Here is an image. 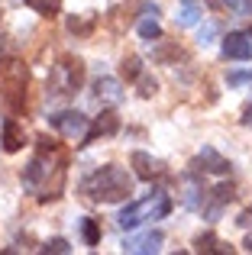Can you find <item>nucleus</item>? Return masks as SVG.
Wrapping results in <instances>:
<instances>
[{
	"mask_svg": "<svg viewBox=\"0 0 252 255\" xmlns=\"http://www.w3.org/2000/svg\"><path fill=\"white\" fill-rule=\"evenodd\" d=\"M49 174H65V152L58 139L39 136L36 139V155L23 168V187L29 194H39V200L49 194Z\"/></svg>",
	"mask_w": 252,
	"mask_h": 255,
	"instance_id": "1",
	"label": "nucleus"
},
{
	"mask_svg": "<svg viewBox=\"0 0 252 255\" xmlns=\"http://www.w3.org/2000/svg\"><path fill=\"white\" fill-rule=\"evenodd\" d=\"M81 191L91 200H101V204H123L132 194V174L120 165H104V168L84 178Z\"/></svg>",
	"mask_w": 252,
	"mask_h": 255,
	"instance_id": "2",
	"label": "nucleus"
},
{
	"mask_svg": "<svg viewBox=\"0 0 252 255\" xmlns=\"http://www.w3.org/2000/svg\"><path fill=\"white\" fill-rule=\"evenodd\" d=\"M168 213H171V197L165 191H152L149 197L123 207L120 217H117V223H120V230H136V226H142L145 220H162V217H168Z\"/></svg>",
	"mask_w": 252,
	"mask_h": 255,
	"instance_id": "3",
	"label": "nucleus"
},
{
	"mask_svg": "<svg viewBox=\"0 0 252 255\" xmlns=\"http://www.w3.org/2000/svg\"><path fill=\"white\" fill-rule=\"evenodd\" d=\"M81 84H84V62L75 55H62L55 65V75H52L49 97H71L81 91Z\"/></svg>",
	"mask_w": 252,
	"mask_h": 255,
	"instance_id": "4",
	"label": "nucleus"
},
{
	"mask_svg": "<svg viewBox=\"0 0 252 255\" xmlns=\"http://www.w3.org/2000/svg\"><path fill=\"white\" fill-rule=\"evenodd\" d=\"M0 91L10 100L13 110H19L26 100V65L16 62V58H6L0 62Z\"/></svg>",
	"mask_w": 252,
	"mask_h": 255,
	"instance_id": "5",
	"label": "nucleus"
},
{
	"mask_svg": "<svg viewBox=\"0 0 252 255\" xmlns=\"http://www.w3.org/2000/svg\"><path fill=\"white\" fill-rule=\"evenodd\" d=\"M49 123L68 139H84V132H88V126H91L88 117L78 113V110H62V113H55V117H49Z\"/></svg>",
	"mask_w": 252,
	"mask_h": 255,
	"instance_id": "6",
	"label": "nucleus"
},
{
	"mask_svg": "<svg viewBox=\"0 0 252 255\" xmlns=\"http://www.w3.org/2000/svg\"><path fill=\"white\" fill-rule=\"evenodd\" d=\"M158 249H162V233L158 230H145L139 236L123 239V252H129V255H149V252H158Z\"/></svg>",
	"mask_w": 252,
	"mask_h": 255,
	"instance_id": "7",
	"label": "nucleus"
},
{
	"mask_svg": "<svg viewBox=\"0 0 252 255\" xmlns=\"http://www.w3.org/2000/svg\"><path fill=\"white\" fill-rule=\"evenodd\" d=\"M223 55L233 62H249L252 58V36L249 32H227L223 36Z\"/></svg>",
	"mask_w": 252,
	"mask_h": 255,
	"instance_id": "8",
	"label": "nucleus"
},
{
	"mask_svg": "<svg viewBox=\"0 0 252 255\" xmlns=\"http://www.w3.org/2000/svg\"><path fill=\"white\" fill-rule=\"evenodd\" d=\"M191 168L207 171V174H230V168H233V165H230L227 158H223L220 152L214 149V145H204V149L197 152V158H194V165H191Z\"/></svg>",
	"mask_w": 252,
	"mask_h": 255,
	"instance_id": "9",
	"label": "nucleus"
},
{
	"mask_svg": "<svg viewBox=\"0 0 252 255\" xmlns=\"http://www.w3.org/2000/svg\"><path fill=\"white\" fill-rule=\"evenodd\" d=\"M120 129V117L117 113H101V117L94 120V123L88 126V132H84V142H97V139H107V136H114V132Z\"/></svg>",
	"mask_w": 252,
	"mask_h": 255,
	"instance_id": "10",
	"label": "nucleus"
},
{
	"mask_svg": "<svg viewBox=\"0 0 252 255\" xmlns=\"http://www.w3.org/2000/svg\"><path fill=\"white\" fill-rule=\"evenodd\" d=\"M0 145H3V152H19L26 145V132L23 126H19V120H3V126H0Z\"/></svg>",
	"mask_w": 252,
	"mask_h": 255,
	"instance_id": "11",
	"label": "nucleus"
},
{
	"mask_svg": "<svg viewBox=\"0 0 252 255\" xmlns=\"http://www.w3.org/2000/svg\"><path fill=\"white\" fill-rule=\"evenodd\" d=\"M142 10H145V16L139 19V36L145 39V42H155V39H162V26H158V19H155V13H158V6L155 3H142Z\"/></svg>",
	"mask_w": 252,
	"mask_h": 255,
	"instance_id": "12",
	"label": "nucleus"
},
{
	"mask_svg": "<svg viewBox=\"0 0 252 255\" xmlns=\"http://www.w3.org/2000/svg\"><path fill=\"white\" fill-rule=\"evenodd\" d=\"M207 197H210V204H207V210H204V217H207V220H217V217H220V210L230 204V200H233V184H217Z\"/></svg>",
	"mask_w": 252,
	"mask_h": 255,
	"instance_id": "13",
	"label": "nucleus"
},
{
	"mask_svg": "<svg viewBox=\"0 0 252 255\" xmlns=\"http://www.w3.org/2000/svg\"><path fill=\"white\" fill-rule=\"evenodd\" d=\"M94 97L101 100V104H120L123 100V91H120V81L117 78H97L94 81Z\"/></svg>",
	"mask_w": 252,
	"mask_h": 255,
	"instance_id": "14",
	"label": "nucleus"
},
{
	"mask_svg": "<svg viewBox=\"0 0 252 255\" xmlns=\"http://www.w3.org/2000/svg\"><path fill=\"white\" fill-rule=\"evenodd\" d=\"M132 168H136V178H142V181H152L162 174V165L155 158H149L145 152H132Z\"/></svg>",
	"mask_w": 252,
	"mask_h": 255,
	"instance_id": "15",
	"label": "nucleus"
},
{
	"mask_svg": "<svg viewBox=\"0 0 252 255\" xmlns=\"http://www.w3.org/2000/svg\"><path fill=\"white\" fill-rule=\"evenodd\" d=\"M201 3H197V0H184L181 3V10L175 13V19H178V26H181V29H188V26H194V23H201Z\"/></svg>",
	"mask_w": 252,
	"mask_h": 255,
	"instance_id": "16",
	"label": "nucleus"
},
{
	"mask_svg": "<svg viewBox=\"0 0 252 255\" xmlns=\"http://www.w3.org/2000/svg\"><path fill=\"white\" fill-rule=\"evenodd\" d=\"M152 55H155V62L168 65V62H178V58H184V52H181V45H175V42L155 39V49H152Z\"/></svg>",
	"mask_w": 252,
	"mask_h": 255,
	"instance_id": "17",
	"label": "nucleus"
},
{
	"mask_svg": "<svg viewBox=\"0 0 252 255\" xmlns=\"http://www.w3.org/2000/svg\"><path fill=\"white\" fill-rule=\"evenodd\" d=\"M26 6H29L32 13H39V16H45V19L62 13V0H26Z\"/></svg>",
	"mask_w": 252,
	"mask_h": 255,
	"instance_id": "18",
	"label": "nucleus"
},
{
	"mask_svg": "<svg viewBox=\"0 0 252 255\" xmlns=\"http://www.w3.org/2000/svg\"><path fill=\"white\" fill-rule=\"evenodd\" d=\"M139 75H142V58L139 55H126L120 62V78L123 81H139Z\"/></svg>",
	"mask_w": 252,
	"mask_h": 255,
	"instance_id": "19",
	"label": "nucleus"
},
{
	"mask_svg": "<svg viewBox=\"0 0 252 255\" xmlns=\"http://www.w3.org/2000/svg\"><path fill=\"white\" fill-rule=\"evenodd\" d=\"M194 246H197V252H214V255H230V249L220 243V239L214 236V233H207V236H197L194 239Z\"/></svg>",
	"mask_w": 252,
	"mask_h": 255,
	"instance_id": "20",
	"label": "nucleus"
},
{
	"mask_svg": "<svg viewBox=\"0 0 252 255\" xmlns=\"http://www.w3.org/2000/svg\"><path fill=\"white\" fill-rule=\"evenodd\" d=\"M81 233H84V246H91V249H94V246H101V226H97V220H84L81 223Z\"/></svg>",
	"mask_w": 252,
	"mask_h": 255,
	"instance_id": "21",
	"label": "nucleus"
},
{
	"mask_svg": "<svg viewBox=\"0 0 252 255\" xmlns=\"http://www.w3.org/2000/svg\"><path fill=\"white\" fill-rule=\"evenodd\" d=\"M94 23H97V16H84V19L71 16V19H68V29L75 32V36H91V29H94Z\"/></svg>",
	"mask_w": 252,
	"mask_h": 255,
	"instance_id": "22",
	"label": "nucleus"
},
{
	"mask_svg": "<svg viewBox=\"0 0 252 255\" xmlns=\"http://www.w3.org/2000/svg\"><path fill=\"white\" fill-rule=\"evenodd\" d=\"M223 3H227L230 13H236V16H252V0H223Z\"/></svg>",
	"mask_w": 252,
	"mask_h": 255,
	"instance_id": "23",
	"label": "nucleus"
},
{
	"mask_svg": "<svg viewBox=\"0 0 252 255\" xmlns=\"http://www.w3.org/2000/svg\"><path fill=\"white\" fill-rule=\"evenodd\" d=\"M155 78H145V75H139V94H142V97H152V94H155Z\"/></svg>",
	"mask_w": 252,
	"mask_h": 255,
	"instance_id": "24",
	"label": "nucleus"
},
{
	"mask_svg": "<svg viewBox=\"0 0 252 255\" xmlns=\"http://www.w3.org/2000/svg\"><path fill=\"white\" fill-rule=\"evenodd\" d=\"M71 246L65 243V239H49V243H45V252H68Z\"/></svg>",
	"mask_w": 252,
	"mask_h": 255,
	"instance_id": "25",
	"label": "nucleus"
},
{
	"mask_svg": "<svg viewBox=\"0 0 252 255\" xmlns=\"http://www.w3.org/2000/svg\"><path fill=\"white\" fill-rule=\"evenodd\" d=\"M214 32H217V23H207V26H204V29H201V42L207 45V42H210V36H214Z\"/></svg>",
	"mask_w": 252,
	"mask_h": 255,
	"instance_id": "26",
	"label": "nucleus"
},
{
	"mask_svg": "<svg viewBox=\"0 0 252 255\" xmlns=\"http://www.w3.org/2000/svg\"><path fill=\"white\" fill-rule=\"evenodd\" d=\"M246 126H249V129H252V104L246 107Z\"/></svg>",
	"mask_w": 252,
	"mask_h": 255,
	"instance_id": "27",
	"label": "nucleus"
},
{
	"mask_svg": "<svg viewBox=\"0 0 252 255\" xmlns=\"http://www.w3.org/2000/svg\"><path fill=\"white\" fill-rule=\"evenodd\" d=\"M243 249H246V252H252V236H246V243H243Z\"/></svg>",
	"mask_w": 252,
	"mask_h": 255,
	"instance_id": "28",
	"label": "nucleus"
},
{
	"mask_svg": "<svg viewBox=\"0 0 252 255\" xmlns=\"http://www.w3.org/2000/svg\"><path fill=\"white\" fill-rule=\"evenodd\" d=\"M249 36H252V32H249Z\"/></svg>",
	"mask_w": 252,
	"mask_h": 255,
	"instance_id": "29",
	"label": "nucleus"
}]
</instances>
